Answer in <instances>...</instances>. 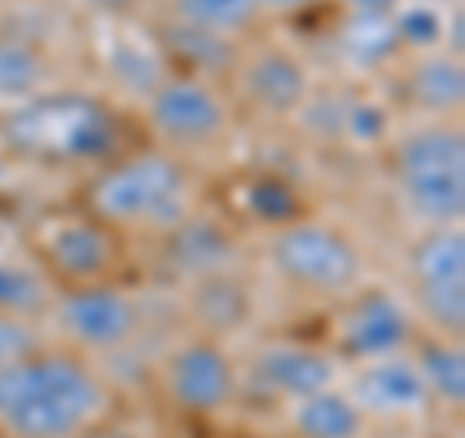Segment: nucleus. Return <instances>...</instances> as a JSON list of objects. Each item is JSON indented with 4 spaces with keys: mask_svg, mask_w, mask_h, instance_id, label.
<instances>
[{
    "mask_svg": "<svg viewBox=\"0 0 465 438\" xmlns=\"http://www.w3.org/2000/svg\"><path fill=\"white\" fill-rule=\"evenodd\" d=\"M171 16L217 35H241L256 24L260 8L256 0H171Z\"/></svg>",
    "mask_w": 465,
    "mask_h": 438,
    "instance_id": "obj_27",
    "label": "nucleus"
},
{
    "mask_svg": "<svg viewBox=\"0 0 465 438\" xmlns=\"http://www.w3.org/2000/svg\"><path fill=\"white\" fill-rule=\"evenodd\" d=\"M400 51L391 16H349L338 32V55L357 70H381Z\"/></svg>",
    "mask_w": 465,
    "mask_h": 438,
    "instance_id": "obj_22",
    "label": "nucleus"
},
{
    "mask_svg": "<svg viewBox=\"0 0 465 438\" xmlns=\"http://www.w3.org/2000/svg\"><path fill=\"white\" fill-rule=\"evenodd\" d=\"M446 16L450 8L434 5V0H403V5L391 12V27L400 35L403 51H446Z\"/></svg>",
    "mask_w": 465,
    "mask_h": 438,
    "instance_id": "obj_26",
    "label": "nucleus"
},
{
    "mask_svg": "<svg viewBox=\"0 0 465 438\" xmlns=\"http://www.w3.org/2000/svg\"><path fill=\"white\" fill-rule=\"evenodd\" d=\"M268 260L280 280L318 299L357 291L361 272H365L357 244L341 229H333L326 222H307V217L272 229Z\"/></svg>",
    "mask_w": 465,
    "mask_h": 438,
    "instance_id": "obj_4",
    "label": "nucleus"
},
{
    "mask_svg": "<svg viewBox=\"0 0 465 438\" xmlns=\"http://www.w3.org/2000/svg\"><path fill=\"white\" fill-rule=\"evenodd\" d=\"M396 191L411 217L423 225H461L465 217V167H430L396 174Z\"/></svg>",
    "mask_w": 465,
    "mask_h": 438,
    "instance_id": "obj_15",
    "label": "nucleus"
},
{
    "mask_svg": "<svg viewBox=\"0 0 465 438\" xmlns=\"http://www.w3.org/2000/svg\"><path fill=\"white\" fill-rule=\"evenodd\" d=\"M51 306L58 330L82 349H116L140 326V303L105 280L70 284Z\"/></svg>",
    "mask_w": 465,
    "mask_h": 438,
    "instance_id": "obj_6",
    "label": "nucleus"
},
{
    "mask_svg": "<svg viewBox=\"0 0 465 438\" xmlns=\"http://www.w3.org/2000/svg\"><path fill=\"white\" fill-rule=\"evenodd\" d=\"M430 167H465V133L458 121H430L403 133L391 148V171H430Z\"/></svg>",
    "mask_w": 465,
    "mask_h": 438,
    "instance_id": "obj_19",
    "label": "nucleus"
},
{
    "mask_svg": "<svg viewBox=\"0 0 465 438\" xmlns=\"http://www.w3.org/2000/svg\"><path fill=\"white\" fill-rule=\"evenodd\" d=\"M407 101L434 116V121H458V113L465 105V66L458 55L450 51H427L419 55L411 70L403 78Z\"/></svg>",
    "mask_w": 465,
    "mask_h": 438,
    "instance_id": "obj_14",
    "label": "nucleus"
},
{
    "mask_svg": "<svg viewBox=\"0 0 465 438\" xmlns=\"http://www.w3.org/2000/svg\"><path fill=\"white\" fill-rule=\"evenodd\" d=\"M333 342L338 353L353 364L407 353V345L415 342V318L391 291H361L341 314Z\"/></svg>",
    "mask_w": 465,
    "mask_h": 438,
    "instance_id": "obj_8",
    "label": "nucleus"
},
{
    "mask_svg": "<svg viewBox=\"0 0 465 438\" xmlns=\"http://www.w3.org/2000/svg\"><path fill=\"white\" fill-rule=\"evenodd\" d=\"M241 210L256 225L280 229L302 217V198L280 174H252L249 183H241Z\"/></svg>",
    "mask_w": 465,
    "mask_h": 438,
    "instance_id": "obj_24",
    "label": "nucleus"
},
{
    "mask_svg": "<svg viewBox=\"0 0 465 438\" xmlns=\"http://www.w3.org/2000/svg\"><path fill=\"white\" fill-rule=\"evenodd\" d=\"M39 349H47V345H43V333L35 326V318L0 314V369H8V364L39 353Z\"/></svg>",
    "mask_w": 465,
    "mask_h": 438,
    "instance_id": "obj_30",
    "label": "nucleus"
},
{
    "mask_svg": "<svg viewBox=\"0 0 465 438\" xmlns=\"http://www.w3.org/2000/svg\"><path fill=\"white\" fill-rule=\"evenodd\" d=\"M47 303H51V291L43 284V275L0 253V314L39 318L47 311Z\"/></svg>",
    "mask_w": 465,
    "mask_h": 438,
    "instance_id": "obj_28",
    "label": "nucleus"
},
{
    "mask_svg": "<svg viewBox=\"0 0 465 438\" xmlns=\"http://www.w3.org/2000/svg\"><path fill=\"white\" fill-rule=\"evenodd\" d=\"M167 396L191 415H217L237 396V364L213 338L179 345L163 364Z\"/></svg>",
    "mask_w": 465,
    "mask_h": 438,
    "instance_id": "obj_7",
    "label": "nucleus"
},
{
    "mask_svg": "<svg viewBox=\"0 0 465 438\" xmlns=\"http://www.w3.org/2000/svg\"><path fill=\"white\" fill-rule=\"evenodd\" d=\"M90 214L105 225H143L167 233L191 210V174L179 155L140 152L109 164L90 186Z\"/></svg>",
    "mask_w": 465,
    "mask_h": 438,
    "instance_id": "obj_3",
    "label": "nucleus"
},
{
    "mask_svg": "<svg viewBox=\"0 0 465 438\" xmlns=\"http://www.w3.org/2000/svg\"><path fill=\"white\" fill-rule=\"evenodd\" d=\"M163 256L167 264L186 275V280H202L213 272H229L237 260V241L232 233L217 222V217L186 214L179 225L163 233Z\"/></svg>",
    "mask_w": 465,
    "mask_h": 438,
    "instance_id": "obj_13",
    "label": "nucleus"
},
{
    "mask_svg": "<svg viewBox=\"0 0 465 438\" xmlns=\"http://www.w3.org/2000/svg\"><path fill=\"white\" fill-rule=\"evenodd\" d=\"M237 66H241V90L260 113L291 116L314 94L307 63L287 47H264L249 63H237Z\"/></svg>",
    "mask_w": 465,
    "mask_h": 438,
    "instance_id": "obj_12",
    "label": "nucleus"
},
{
    "mask_svg": "<svg viewBox=\"0 0 465 438\" xmlns=\"http://www.w3.org/2000/svg\"><path fill=\"white\" fill-rule=\"evenodd\" d=\"M415 369L423 376V384L430 392L434 403L461 407L465 403V349L461 338H423L415 345Z\"/></svg>",
    "mask_w": 465,
    "mask_h": 438,
    "instance_id": "obj_20",
    "label": "nucleus"
},
{
    "mask_svg": "<svg viewBox=\"0 0 465 438\" xmlns=\"http://www.w3.org/2000/svg\"><path fill=\"white\" fill-rule=\"evenodd\" d=\"M349 400L365 412V419H415L427 415L434 403L411 353L361 361L349 381Z\"/></svg>",
    "mask_w": 465,
    "mask_h": 438,
    "instance_id": "obj_10",
    "label": "nucleus"
},
{
    "mask_svg": "<svg viewBox=\"0 0 465 438\" xmlns=\"http://www.w3.org/2000/svg\"><path fill=\"white\" fill-rule=\"evenodd\" d=\"M94 8H101V12H128L136 5V0H90Z\"/></svg>",
    "mask_w": 465,
    "mask_h": 438,
    "instance_id": "obj_33",
    "label": "nucleus"
},
{
    "mask_svg": "<svg viewBox=\"0 0 465 438\" xmlns=\"http://www.w3.org/2000/svg\"><path fill=\"white\" fill-rule=\"evenodd\" d=\"M105 75L121 85L124 94L133 97H148L159 82H163L171 70H167V58L152 43H136V39H113L109 51H105Z\"/></svg>",
    "mask_w": 465,
    "mask_h": 438,
    "instance_id": "obj_21",
    "label": "nucleus"
},
{
    "mask_svg": "<svg viewBox=\"0 0 465 438\" xmlns=\"http://www.w3.org/2000/svg\"><path fill=\"white\" fill-rule=\"evenodd\" d=\"M311 5H318V0H256L260 12H302Z\"/></svg>",
    "mask_w": 465,
    "mask_h": 438,
    "instance_id": "obj_32",
    "label": "nucleus"
},
{
    "mask_svg": "<svg viewBox=\"0 0 465 438\" xmlns=\"http://www.w3.org/2000/svg\"><path fill=\"white\" fill-rule=\"evenodd\" d=\"M116 113L82 90H39L0 116V148L47 167L101 164L116 152Z\"/></svg>",
    "mask_w": 465,
    "mask_h": 438,
    "instance_id": "obj_2",
    "label": "nucleus"
},
{
    "mask_svg": "<svg viewBox=\"0 0 465 438\" xmlns=\"http://www.w3.org/2000/svg\"><path fill=\"white\" fill-rule=\"evenodd\" d=\"M391 133V113L376 97H345L341 101V136L361 148H376Z\"/></svg>",
    "mask_w": 465,
    "mask_h": 438,
    "instance_id": "obj_29",
    "label": "nucleus"
},
{
    "mask_svg": "<svg viewBox=\"0 0 465 438\" xmlns=\"http://www.w3.org/2000/svg\"><path fill=\"white\" fill-rule=\"evenodd\" d=\"M194 306L198 318L213 330H237L249 318V287H244L232 272H213L194 280Z\"/></svg>",
    "mask_w": 465,
    "mask_h": 438,
    "instance_id": "obj_23",
    "label": "nucleus"
},
{
    "mask_svg": "<svg viewBox=\"0 0 465 438\" xmlns=\"http://www.w3.org/2000/svg\"><path fill=\"white\" fill-rule=\"evenodd\" d=\"M159 51L171 66H179L174 75H194V78H217L225 70L237 66V47H232V35H217L206 27L183 24L174 20L159 32Z\"/></svg>",
    "mask_w": 465,
    "mask_h": 438,
    "instance_id": "obj_16",
    "label": "nucleus"
},
{
    "mask_svg": "<svg viewBox=\"0 0 465 438\" xmlns=\"http://www.w3.org/2000/svg\"><path fill=\"white\" fill-rule=\"evenodd\" d=\"M148 101V124L171 148H206L229 128V105L210 78L167 75Z\"/></svg>",
    "mask_w": 465,
    "mask_h": 438,
    "instance_id": "obj_5",
    "label": "nucleus"
},
{
    "mask_svg": "<svg viewBox=\"0 0 465 438\" xmlns=\"http://www.w3.org/2000/svg\"><path fill=\"white\" fill-rule=\"evenodd\" d=\"M349 16H391L403 0H341Z\"/></svg>",
    "mask_w": 465,
    "mask_h": 438,
    "instance_id": "obj_31",
    "label": "nucleus"
},
{
    "mask_svg": "<svg viewBox=\"0 0 465 438\" xmlns=\"http://www.w3.org/2000/svg\"><path fill=\"white\" fill-rule=\"evenodd\" d=\"M43 260L54 275L66 284H94L105 280L109 268L116 264V237L113 225L101 217H54L39 233Z\"/></svg>",
    "mask_w": 465,
    "mask_h": 438,
    "instance_id": "obj_9",
    "label": "nucleus"
},
{
    "mask_svg": "<svg viewBox=\"0 0 465 438\" xmlns=\"http://www.w3.org/2000/svg\"><path fill=\"white\" fill-rule=\"evenodd\" d=\"M109 412V388L85 357L39 349L0 369V434L78 438Z\"/></svg>",
    "mask_w": 465,
    "mask_h": 438,
    "instance_id": "obj_1",
    "label": "nucleus"
},
{
    "mask_svg": "<svg viewBox=\"0 0 465 438\" xmlns=\"http://www.w3.org/2000/svg\"><path fill=\"white\" fill-rule=\"evenodd\" d=\"M0 438H5V434H0Z\"/></svg>",
    "mask_w": 465,
    "mask_h": 438,
    "instance_id": "obj_34",
    "label": "nucleus"
},
{
    "mask_svg": "<svg viewBox=\"0 0 465 438\" xmlns=\"http://www.w3.org/2000/svg\"><path fill=\"white\" fill-rule=\"evenodd\" d=\"M291 427L299 438H361L365 412L341 388H318L291 403Z\"/></svg>",
    "mask_w": 465,
    "mask_h": 438,
    "instance_id": "obj_18",
    "label": "nucleus"
},
{
    "mask_svg": "<svg viewBox=\"0 0 465 438\" xmlns=\"http://www.w3.org/2000/svg\"><path fill=\"white\" fill-rule=\"evenodd\" d=\"M407 280H411V291L465 284V229L427 225L407 253Z\"/></svg>",
    "mask_w": 465,
    "mask_h": 438,
    "instance_id": "obj_17",
    "label": "nucleus"
},
{
    "mask_svg": "<svg viewBox=\"0 0 465 438\" xmlns=\"http://www.w3.org/2000/svg\"><path fill=\"white\" fill-rule=\"evenodd\" d=\"M43 78H47V63L32 43L16 35H0V101L16 105V101L39 94Z\"/></svg>",
    "mask_w": 465,
    "mask_h": 438,
    "instance_id": "obj_25",
    "label": "nucleus"
},
{
    "mask_svg": "<svg viewBox=\"0 0 465 438\" xmlns=\"http://www.w3.org/2000/svg\"><path fill=\"white\" fill-rule=\"evenodd\" d=\"M252 384L268 396L295 403L318 388L338 384V361L318 345L272 342L252 357Z\"/></svg>",
    "mask_w": 465,
    "mask_h": 438,
    "instance_id": "obj_11",
    "label": "nucleus"
}]
</instances>
